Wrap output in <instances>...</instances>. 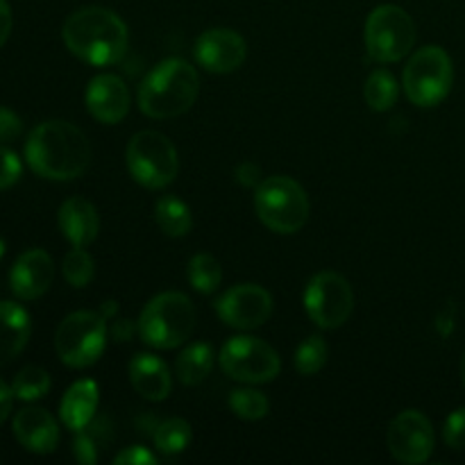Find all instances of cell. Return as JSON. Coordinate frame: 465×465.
I'll return each instance as SVG.
<instances>
[{"mask_svg":"<svg viewBox=\"0 0 465 465\" xmlns=\"http://www.w3.org/2000/svg\"><path fill=\"white\" fill-rule=\"evenodd\" d=\"M153 440L159 452L173 457V454H180L189 448L191 440H193V430L182 418H168V420L159 422L153 434Z\"/></svg>","mask_w":465,"mask_h":465,"instance_id":"cb8c5ba5","label":"cell"},{"mask_svg":"<svg viewBox=\"0 0 465 465\" xmlns=\"http://www.w3.org/2000/svg\"><path fill=\"white\" fill-rule=\"evenodd\" d=\"M223 372L243 384H266L282 371L280 354L275 348L254 336H234L227 341L218 354Z\"/></svg>","mask_w":465,"mask_h":465,"instance_id":"30bf717a","label":"cell"},{"mask_svg":"<svg viewBox=\"0 0 465 465\" xmlns=\"http://www.w3.org/2000/svg\"><path fill=\"white\" fill-rule=\"evenodd\" d=\"M9 35H12V9L7 0H0V48L9 39Z\"/></svg>","mask_w":465,"mask_h":465,"instance_id":"8d00e7d4","label":"cell"},{"mask_svg":"<svg viewBox=\"0 0 465 465\" xmlns=\"http://www.w3.org/2000/svg\"><path fill=\"white\" fill-rule=\"evenodd\" d=\"M64 44L75 57L91 66H109L125 54L127 25L107 7H82L64 23Z\"/></svg>","mask_w":465,"mask_h":465,"instance_id":"7a4b0ae2","label":"cell"},{"mask_svg":"<svg viewBox=\"0 0 465 465\" xmlns=\"http://www.w3.org/2000/svg\"><path fill=\"white\" fill-rule=\"evenodd\" d=\"M127 171L145 189H163L175 182L180 173V157L175 145L162 132L143 130L127 143Z\"/></svg>","mask_w":465,"mask_h":465,"instance_id":"8992f818","label":"cell"},{"mask_svg":"<svg viewBox=\"0 0 465 465\" xmlns=\"http://www.w3.org/2000/svg\"><path fill=\"white\" fill-rule=\"evenodd\" d=\"M25 162L45 180H75L91 163L89 139L73 123L45 121L27 136Z\"/></svg>","mask_w":465,"mask_h":465,"instance_id":"6da1fadb","label":"cell"},{"mask_svg":"<svg viewBox=\"0 0 465 465\" xmlns=\"http://www.w3.org/2000/svg\"><path fill=\"white\" fill-rule=\"evenodd\" d=\"M443 436L448 448L465 450V407L457 409V411L445 420Z\"/></svg>","mask_w":465,"mask_h":465,"instance_id":"1f68e13d","label":"cell"},{"mask_svg":"<svg viewBox=\"0 0 465 465\" xmlns=\"http://www.w3.org/2000/svg\"><path fill=\"white\" fill-rule=\"evenodd\" d=\"M62 271L68 284L75 286V289H84V286H89L91 280H94L95 266L94 259H91V254L86 252V250L73 248L71 252L64 257Z\"/></svg>","mask_w":465,"mask_h":465,"instance_id":"f1b7e54d","label":"cell"},{"mask_svg":"<svg viewBox=\"0 0 465 465\" xmlns=\"http://www.w3.org/2000/svg\"><path fill=\"white\" fill-rule=\"evenodd\" d=\"M118 313V302L116 300H104L103 307H100V316L104 318V321H114Z\"/></svg>","mask_w":465,"mask_h":465,"instance_id":"ab89813d","label":"cell"},{"mask_svg":"<svg viewBox=\"0 0 465 465\" xmlns=\"http://www.w3.org/2000/svg\"><path fill=\"white\" fill-rule=\"evenodd\" d=\"M248 57V45L243 36L227 27H213V30L203 32L195 41V59L209 73H225L236 71Z\"/></svg>","mask_w":465,"mask_h":465,"instance_id":"5bb4252c","label":"cell"},{"mask_svg":"<svg viewBox=\"0 0 465 465\" xmlns=\"http://www.w3.org/2000/svg\"><path fill=\"white\" fill-rule=\"evenodd\" d=\"M223 271L221 263L212 254H195L189 262V282L195 291L212 295L221 286Z\"/></svg>","mask_w":465,"mask_h":465,"instance_id":"4316f807","label":"cell"},{"mask_svg":"<svg viewBox=\"0 0 465 465\" xmlns=\"http://www.w3.org/2000/svg\"><path fill=\"white\" fill-rule=\"evenodd\" d=\"M14 436L18 443L35 454H50L57 450L59 427L45 409L25 407L14 416Z\"/></svg>","mask_w":465,"mask_h":465,"instance_id":"e0dca14e","label":"cell"},{"mask_svg":"<svg viewBox=\"0 0 465 465\" xmlns=\"http://www.w3.org/2000/svg\"><path fill=\"white\" fill-rule=\"evenodd\" d=\"M100 402L98 384L91 380H80L64 393L59 416L62 422L73 431H80L95 418V409Z\"/></svg>","mask_w":465,"mask_h":465,"instance_id":"44dd1931","label":"cell"},{"mask_svg":"<svg viewBox=\"0 0 465 465\" xmlns=\"http://www.w3.org/2000/svg\"><path fill=\"white\" fill-rule=\"evenodd\" d=\"M216 313L234 330H257L271 318L272 298L263 286L239 284L216 300Z\"/></svg>","mask_w":465,"mask_h":465,"instance_id":"4fadbf2b","label":"cell"},{"mask_svg":"<svg viewBox=\"0 0 465 465\" xmlns=\"http://www.w3.org/2000/svg\"><path fill=\"white\" fill-rule=\"evenodd\" d=\"M416 44V23L398 5H380L366 21V48L375 62H400Z\"/></svg>","mask_w":465,"mask_h":465,"instance_id":"9c48e42d","label":"cell"},{"mask_svg":"<svg viewBox=\"0 0 465 465\" xmlns=\"http://www.w3.org/2000/svg\"><path fill=\"white\" fill-rule=\"evenodd\" d=\"M136 325L141 339L153 348H180L195 330V307L184 293L166 291L145 304Z\"/></svg>","mask_w":465,"mask_h":465,"instance_id":"277c9868","label":"cell"},{"mask_svg":"<svg viewBox=\"0 0 465 465\" xmlns=\"http://www.w3.org/2000/svg\"><path fill=\"white\" fill-rule=\"evenodd\" d=\"M130 381L141 398L162 402L171 395L173 380L168 366L159 357L148 352L134 354L130 361Z\"/></svg>","mask_w":465,"mask_h":465,"instance_id":"ac0fdd59","label":"cell"},{"mask_svg":"<svg viewBox=\"0 0 465 465\" xmlns=\"http://www.w3.org/2000/svg\"><path fill=\"white\" fill-rule=\"evenodd\" d=\"M198 94V71L184 59H163L141 82L139 109L150 118H175L193 107Z\"/></svg>","mask_w":465,"mask_h":465,"instance_id":"3957f363","label":"cell"},{"mask_svg":"<svg viewBox=\"0 0 465 465\" xmlns=\"http://www.w3.org/2000/svg\"><path fill=\"white\" fill-rule=\"evenodd\" d=\"M12 391L14 398L23 400V402H35V400H41L48 395L50 375L39 366H25L14 377Z\"/></svg>","mask_w":465,"mask_h":465,"instance_id":"484cf974","label":"cell"},{"mask_svg":"<svg viewBox=\"0 0 465 465\" xmlns=\"http://www.w3.org/2000/svg\"><path fill=\"white\" fill-rule=\"evenodd\" d=\"M107 348V321L100 312H75L64 318L54 334V350L71 368H89Z\"/></svg>","mask_w":465,"mask_h":465,"instance_id":"ba28073f","label":"cell"},{"mask_svg":"<svg viewBox=\"0 0 465 465\" xmlns=\"http://www.w3.org/2000/svg\"><path fill=\"white\" fill-rule=\"evenodd\" d=\"M386 443H389L393 459H398L400 463H425L434 452V427H431L430 418L425 413L416 411V409H407L391 422Z\"/></svg>","mask_w":465,"mask_h":465,"instance_id":"7c38bea8","label":"cell"},{"mask_svg":"<svg viewBox=\"0 0 465 465\" xmlns=\"http://www.w3.org/2000/svg\"><path fill=\"white\" fill-rule=\"evenodd\" d=\"M23 132V123L12 109L0 107V143H9V141L18 139Z\"/></svg>","mask_w":465,"mask_h":465,"instance_id":"d6a6232c","label":"cell"},{"mask_svg":"<svg viewBox=\"0 0 465 465\" xmlns=\"http://www.w3.org/2000/svg\"><path fill=\"white\" fill-rule=\"evenodd\" d=\"M154 218H157L159 230L171 236V239H180V236L189 234L191 225H193L189 207L180 198H173V195L159 200L157 207H154Z\"/></svg>","mask_w":465,"mask_h":465,"instance_id":"603a6c76","label":"cell"},{"mask_svg":"<svg viewBox=\"0 0 465 465\" xmlns=\"http://www.w3.org/2000/svg\"><path fill=\"white\" fill-rule=\"evenodd\" d=\"M114 463L116 465H154L157 463V457L153 452H148L141 445H132V448L123 450L114 457Z\"/></svg>","mask_w":465,"mask_h":465,"instance_id":"836d02e7","label":"cell"},{"mask_svg":"<svg viewBox=\"0 0 465 465\" xmlns=\"http://www.w3.org/2000/svg\"><path fill=\"white\" fill-rule=\"evenodd\" d=\"M3 252H5V243H3V241H0V257H3Z\"/></svg>","mask_w":465,"mask_h":465,"instance_id":"b9f144b4","label":"cell"},{"mask_svg":"<svg viewBox=\"0 0 465 465\" xmlns=\"http://www.w3.org/2000/svg\"><path fill=\"white\" fill-rule=\"evenodd\" d=\"M363 98H366L368 107L375 112H386L393 107L398 103V82H395L393 73H389L386 68H377L375 73H371L366 86H363Z\"/></svg>","mask_w":465,"mask_h":465,"instance_id":"d4e9b609","label":"cell"},{"mask_svg":"<svg viewBox=\"0 0 465 465\" xmlns=\"http://www.w3.org/2000/svg\"><path fill=\"white\" fill-rule=\"evenodd\" d=\"M254 209L268 230L295 234L309 221V198L302 186L284 175L266 177L254 189Z\"/></svg>","mask_w":465,"mask_h":465,"instance_id":"5b68a950","label":"cell"},{"mask_svg":"<svg viewBox=\"0 0 465 465\" xmlns=\"http://www.w3.org/2000/svg\"><path fill=\"white\" fill-rule=\"evenodd\" d=\"M461 380H463V386H465V352L461 357Z\"/></svg>","mask_w":465,"mask_h":465,"instance_id":"60d3db41","label":"cell"},{"mask_svg":"<svg viewBox=\"0 0 465 465\" xmlns=\"http://www.w3.org/2000/svg\"><path fill=\"white\" fill-rule=\"evenodd\" d=\"M54 280V263L45 250H27L14 262L9 286L18 300H36L50 289Z\"/></svg>","mask_w":465,"mask_h":465,"instance_id":"2e32d148","label":"cell"},{"mask_svg":"<svg viewBox=\"0 0 465 465\" xmlns=\"http://www.w3.org/2000/svg\"><path fill=\"white\" fill-rule=\"evenodd\" d=\"M213 368V350L209 343H193L182 350L175 361V372L184 386H198Z\"/></svg>","mask_w":465,"mask_h":465,"instance_id":"7402d4cb","label":"cell"},{"mask_svg":"<svg viewBox=\"0 0 465 465\" xmlns=\"http://www.w3.org/2000/svg\"><path fill=\"white\" fill-rule=\"evenodd\" d=\"M436 325H439V331L443 336H448L450 331H452V327H454V304H445V309L440 312L439 322H436Z\"/></svg>","mask_w":465,"mask_h":465,"instance_id":"f35d334b","label":"cell"},{"mask_svg":"<svg viewBox=\"0 0 465 465\" xmlns=\"http://www.w3.org/2000/svg\"><path fill=\"white\" fill-rule=\"evenodd\" d=\"M84 100L91 116L104 125H116L130 112V91L125 82L112 73L94 77L86 86Z\"/></svg>","mask_w":465,"mask_h":465,"instance_id":"9a60e30c","label":"cell"},{"mask_svg":"<svg viewBox=\"0 0 465 465\" xmlns=\"http://www.w3.org/2000/svg\"><path fill=\"white\" fill-rule=\"evenodd\" d=\"M12 404H14L12 386H7L3 380H0V425H3V422L7 420L9 413H12Z\"/></svg>","mask_w":465,"mask_h":465,"instance_id":"74e56055","label":"cell"},{"mask_svg":"<svg viewBox=\"0 0 465 465\" xmlns=\"http://www.w3.org/2000/svg\"><path fill=\"white\" fill-rule=\"evenodd\" d=\"M59 230L75 248H84L95 241L100 232V216L86 198H68L59 207Z\"/></svg>","mask_w":465,"mask_h":465,"instance_id":"d6986e66","label":"cell"},{"mask_svg":"<svg viewBox=\"0 0 465 465\" xmlns=\"http://www.w3.org/2000/svg\"><path fill=\"white\" fill-rule=\"evenodd\" d=\"M30 334L32 322L25 309L16 302H0V368L25 350Z\"/></svg>","mask_w":465,"mask_h":465,"instance_id":"ffe728a7","label":"cell"},{"mask_svg":"<svg viewBox=\"0 0 465 465\" xmlns=\"http://www.w3.org/2000/svg\"><path fill=\"white\" fill-rule=\"evenodd\" d=\"M327 363V343L321 336H309L295 352V368L300 375H316Z\"/></svg>","mask_w":465,"mask_h":465,"instance_id":"f546056e","label":"cell"},{"mask_svg":"<svg viewBox=\"0 0 465 465\" xmlns=\"http://www.w3.org/2000/svg\"><path fill=\"white\" fill-rule=\"evenodd\" d=\"M136 331H139V325H134L130 318H116V321L112 322V327H109V334H112V339L118 341V343L130 341Z\"/></svg>","mask_w":465,"mask_h":465,"instance_id":"d590c367","label":"cell"},{"mask_svg":"<svg viewBox=\"0 0 465 465\" xmlns=\"http://www.w3.org/2000/svg\"><path fill=\"white\" fill-rule=\"evenodd\" d=\"M304 309L322 330H336L352 316L354 293L339 272H318L304 289Z\"/></svg>","mask_w":465,"mask_h":465,"instance_id":"8fae6325","label":"cell"},{"mask_svg":"<svg viewBox=\"0 0 465 465\" xmlns=\"http://www.w3.org/2000/svg\"><path fill=\"white\" fill-rule=\"evenodd\" d=\"M230 409L234 411V416L243 418V420H262V418H266L271 404L262 391L236 389L230 395Z\"/></svg>","mask_w":465,"mask_h":465,"instance_id":"83f0119b","label":"cell"},{"mask_svg":"<svg viewBox=\"0 0 465 465\" xmlns=\"http://www.w3.org/2000/svg\"><path fill=\"white\" fill-rule=\"evenodd\" d=\"M234 177H236V182H239L241 186H245V189H257V186L263 182L262 180V168H259L257 163H252V162L239 163Z\"/></svg>","mask_w":465,"mask_h":465,"instance_id":"e575fe53","label":"cell"},{"mask_svg":"<svg viewBox=\"0 0 465 465\" xmlns=\"http://www.w3.org/2000/svg\"><path fill=\"white\" fill-rule=\"evenodd\" d=\"M18 177H21V159L16 157V153L0 145V191L16 184Z\"/></svg>","mask_w":465,"mask_h":465,"instance_id":"4dcf8cb0","label":"cell"},{"mask_svg":"<svg viewBox=\"0 0 465 465\" xmlns=\"http://www.w3.org/2000/svg\"><path fill=\"white\" fill-rule=\"evenodd\" d=\"M404 91L418 107H434L448 98L454 82L452 59L440 45L418 50L404 66Z\"/></svg>","mask_w":465,"mask_h":465,"instance_id":"52a82bcc","label":"cell"}]
</instances>
